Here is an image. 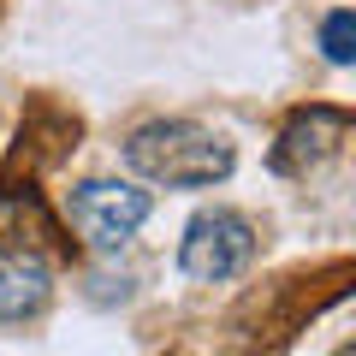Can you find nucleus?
<instances>
[{"label":"nucleus","mask_w":356,"mask_h":356,"mask_svg":"<svg viewBox=\"0 0 356 356\" xmlns=\"http://www.w3.org/2000/svg\"><path fill=\"white\" fill-rule=\"evenodd\" d=\"M125 161L137 166L154 184H178V191H196V184H220L232 172V149L214 131L191 125V119H154V125L131 131Z\"/></svg>","instance_id":"1"},{"label":"nucleus","mask_w":356,"mask_h":356,"mask_svg":"<svg viewBox=\"0 0 356 356\" xmlns=\"http://www.w3.org/2000/svg\"><path fill=\"white\" fill-rule=\"evenodd\" d=\"M255 255V226L232 208H202V214L184 226V243H178V267L191 273V280H232L243 273Z\"/></svg>","instance_id":"2"},{"label":"nucleus","mask_w":356,"mask_h":356,"mask_svg":"<svg viewBox=\"0 0 356 356\" xmlns=\"http://www.w3.org/2000/svg\"><path fill=\"white\" fill-rule=\"evenodd\" d=\"M65 208H72V226L83 232L95 250H119V243L149 220V191L119 184V178H83Z\"/></svg>","instance_id":"3"},{"label":"nucleus","mask_w":356,"mask_h":356,"mask_svg":"<svg viewBox=\"0 0 356 356\" xmlns=\"http://www.w3.org/2000/svg\"><path fill=\"white\" fill-rule=\"evenodd\" d=\"M344 131H350V113L344 107H303V113L285 119L280 143H273V166L280 172H315L339 154Z\"/></svg>","instance_id":"4"},{"label":"nucleus","mask_w":356,"mask_h":356,"mask_svg":"<svg viewBox=\"0 0 356 356\" xmlns=\"http://www.w3.org/2000/svg\"><path fill=\"white\" fill-rule=\"evenodd\" d=\"M54 291V273H48V255L24 250V243H0V321H24L48 303Z\"/></svg>","instance_id":"5"},{"label":"nucleus","mask_w":356,"mask_h":356,"mask_svg":"<svg viewBox=\"0 0 356 356\" xmlns=\"http://www.w3.org/2000/svg\"><path fill=\"white\" fill-rule=\"evenodd\" d=\"M321 42H327V60L332 65H350L356 60V18L339 6V13L327 18V30H321Z\"/></svg>","instance_id":"6"},{"label":"nucleus","mask_w":356,"mask_h":356,"mask_svg":"<svg viewBox=\"0 0 356 356\" xmlns=\"http://www.w3.org/2000/svg\"><path fill=\"white\" fill-rule=\"evenodd\" d=\"M339 356H356V350H350V344H344V350H339Z\"/></svg>","instance_id":"7"}]
</instances>
